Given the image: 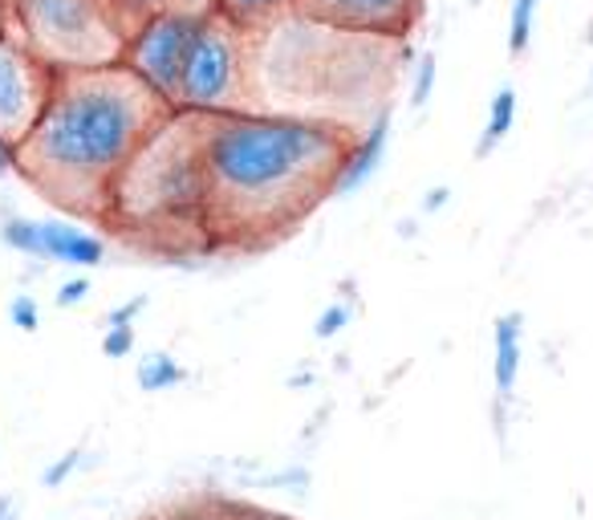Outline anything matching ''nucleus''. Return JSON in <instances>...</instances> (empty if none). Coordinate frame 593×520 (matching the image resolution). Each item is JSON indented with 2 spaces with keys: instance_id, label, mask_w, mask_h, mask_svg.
<instances>
[{
  "instance_id": "obj_1",
  "label": "nucleus",
  "mask_w": 593,
  "mask_h": 520,
  "mask_svg": "<svg viewBox=\"0 0 593 520\" xmlns=\"http://www.w3.org/2000/svg\"><path fill=\"white\" fill-rule=\"evenodd\" d=\"M354 134L330 119L264 110L203 114L212 252H257L293 237L330 200Z\"/></svg>"
},
{
  "instance_id": "obj_2",
  "label": "nucleus",
  "mask_w": 593,
  "mask_h": 520,
  "mask_svg": "<svg viewBox=\"0 0 593 520\" xmlns=\"http://www.w3.org/2000/svg\"><path fill=\"white\" fill-rule=\"evenodd\" d=\"M171 110L127 61L58 70L41 119L21 139L17 171L53 208L102 224L122 167Z\"/></svg>"
},
{
  "instance_id": "obj_3",
  "label": "nucleus",
  "mask_w": 593,
  "mask_h": 520,
  "mask_svg": "<svg viewBox=\"0 0 593 520\" xmlns=\"http://www.w3.org/2000/svg\"><path fill=\"white\" fill-rule=\"evenodd\" d=\"M102 224L151 252H212L203 183V110H171L122 167Z\"/></svg>"
},
{
  "instance_id": "obj_4",
  "label": "nucleus",
  "mask_w": 593,
  "mask_h": 520,
  "mask_svg": "<svg viewBox=\"0 0 593 520\" xmlns=\"http://www.w3.org/2000/svg\"><path fill=\"white\" fill-rule=\"evenodd\" d=\"M139 24L127 0H17L21 46L53 70L114 66Z\"/></svg>"
},
{
  "instance_id": "obj_5",
  "label": "nucleus",
  "mask_w": 593,
  "mask_h": 520,
  "mask_svg": "<svg viewBox=\"0 0 593 520\" xmlns=\"http://www.w3.org/2000/svg\"><path fill=\"white\" fill-rule=\"evenodd\" d=\"M249 29L228 21L224 12H203L200 29L191 37V49L179 73V110H252V49Z\"/></svg>"
},
{
  "instance_id": "obj_6",
  "label": "nucleus",
  "mask_w": 593,
  "mask_h": 520,
  "mask_svg": "<svg viewBox=\"0 0 593 520\" xmlns=\"http://www.w3.org/2000/svg\"><path fill=\"white\" fill-rule=\"evenodd\" d=\"M212 12V9H208ZM203 12H154L134 29L131 46H127V66H131L147 86H154L159 94L175 107L179 98V73H183V58L191 49V37L200 29Z\"/></svg>"
},
{
  "instance_id": "obj_7",
  "label": "nucleus",
  "mask_w": 593,
  "mask_h": 520,
  "mask_svg": "<svg viewBox=\"0 0 593 520\" xmlns=\"http://www.w3.org/2000/svg\"><path fill=\"white\" fill-rule=\"evenodd\" d=\"M58 70L33 58L17 37H0V134L21 142L49 102Z\"/></svg>"
},
{
  "instance_id": "obj_8",
  "label": "nucleus",
  "mask_w": 593,
  "mask_h": 520,
  "mask_svg": "<svg viewBox=\"0 0 593 520\" xmlns=\"http://www.w3.org/2000/svg\"><path fill=\"white\" fill-rule=\"evenodd\" d=\"M293 12L333 24V29H350V33L403 41L423 17V0H296Z\"/></svg>"
},
{
  "instance_id": "obj_9",
  "label": "nucleus",
  "mask_w": 593,
  "mask_h": 520,
  "mask_svg": "<svg viewBox=\"0 0 593 520\" xmlns=\"http://www.w3.org/2000/svg\"><path fill=\"white\" fill-rule=\"evenodd\" d=\"M139 520H289L281 512H269L252 500L228 497V492H191L151 509Z\"/></svg>"
},
{
  "instance_id": "obj_10",
  "label": "nucleus",
  "mask_w": 593,
  "mask_h": 520,
  "mask_svg": "<svg viewBox=\"0 0 593 520\" xmlns=\"http://www.w3.org/2000/svg\"><path fill=\"white\" fill-rule=\"evenodd\" d=\"M386 142H391V107L379 110L374 122L362 130V139H354V147H350V154H345V163H342V176H338L333 196H350V191L362 188V183L382 167V159H386Z\"/></svg>"
},
{
  "instance_id": "obj_11",
  "label": "nucleus",
  "mask_w": 593,
  "mask_h": 520,
  "mask_svg": "<svg viewBox=\"0 0 593 520\" xmlns=\"http://www.w3.org/2000/svg\"><path fill=\"white\" fill-rule=\"evenodd\" d=\"M492 382H496V399L509 402L516 379H521V358H524V318L521 313H500L496 330H492Z\"/></svg>"
},
{
  "instance_id": "obj_12",
  "label": "nucleus",
  "mask_w": 593,
  "mask_h": 520,
  "mask_svg": "<svg viewBox=\"0 0 593 520\" xmlns=\"http://www.w3.org/2000/svg\"><path fill=\"white\" fill-rule=\"evenodd\" d=\"M41 237H46V260H61V264H73V269H94V264L107 260L102 240L66 224V220H46Z\"/></svg>"
},
{
  "instance_id": "obj_13",
  "label": "nucleus",
  "mask_w": 593,
  "mask_h": 520,
  "mask_svg": "<svg viewBox=\"0 0 593 520\" xmlns=\"http://www.w3.org/2000/svg\"><path fill=\"white\" fill-rule=\"evenodd\" d=\"M296 0H215V9L224 12L228 21H237L240 29H249V33H264V29H273L281 17L293 12Z\"/></svg>"
},
{
  "instance_id": "obj_14",
  "label": "nucleus",
  "mask_w": 593,
  "mask_h": 520,
  "mask_svg": "<svg viewBox=\"0 0 593 520\" xmlns=\"http://www.w3.org/2000/svg\"><path fill=\"white\" fill-rule=\"evenodd\" d=\"M512 122H516V90L512 86H500L496 98H492V107H488V122H484V134L475 142V154L484 159L500 147V142L509 139Z\"/></svg>"
},
{
  "instance_id": "obj_15",
  "label": "nucleus",
  "mask_w": 593,
  "mask_h": 520,
  "mask_svg": "<svg viewBox=\"0 0 593 520\" xmlns=\"http://www.w3.org/2000/svg\"><path fill=\"white\" fill-rule=\"evenodd\" d=\"M0 240H4L12 252H21V257L46 260L41 220H29V216H4V224H0Z\"/></svg>"
},
{
  "instance_id": "obj_16",
  "label": "nucleus",
  "mask_w": 593,
  "mask_h": 520,
  "mask_svg": "<svg viewBox=\"0 0 593 520\" xmlns=\"http://www.w3.org/2000/svg\"><path fill=\"white\" fill-rule=\"evenodd\" d=\"M134 379H139V387H143L147 394H159V390L179 387V382L188 379V374H183V367H179L171 354H159V350H154V354H147L143 362H139Z\"/></svg>"
},
{
  "instance_id": "obj_17",
  "label": "nucleus",
  "mask_w": 593,
  "mask_h": 520,
  "mask_svg": "<svg viewBox=\"0 0 593 520\" xmlns=\"http://www.w3.org/2000/svg\"><path fill=\"white\" fill-rule=\"evenodd\" d=\"M536 4H541V0H512V17H509V53L512 58H521L524 49L533 46Z\"/></svg>"
},
{
  "instance_id": "obj_18",
  "label": "nucleus",
  "mask_w": 593,
  "mask_h": 520,
  "mask_svg": "<svg viewBox=\"0 0 593 520\" xmlns=\"http://www.w3.org/2000/svg\"><path fill=\"white\" fill-rule=\"evenodd\" d=\"M131 4V12L139 17V21H147V17H154V12H208L215 9V0H127Z\"/></svg>"
},
{
  "instance_id": "obj_19",
  "label": "nucleus",
  "mask_w": 593,
  "mask_h": 520,
  "mask_svg": "<svg viewBox=\"0 0 593 520\" xmlns=\"http://www.w3.org/2000/svg\"><path fill=\"white\" fill-rule=\"evenodd\" d=\"M431 94H435V53L423 49L415 61V82H411V102L415 107H428Z\"/></svg>"
},
{
  "instance_id": "obj_20",
  "label": "nucleus",
  "mask_w": 593,
  "mask_h": 520,
  "mask_svg": "<svg viewBox=\"0 0 593 520\" xmlns=\"http://www.w3.org/2000/svg\"><path fill=\"white\" fill-rule=\"evenodd\" d=\"M82 460H86V451H82V448L66 451L61 460H53V463L46 468V472H41V484H46V488H61L73 472H78V468H82Z\"/></svg>"
},
{
  "instance_id": "obj_21",
  "label": "nucleus",
  "mask_w": 593,
  "mask_h": 520,
  "mask_svg": "<svg viewBox=\"0 0 593 520\" xmlns=\"http://www.w3.org/2000/svg\"><path fill=\"white\" fill-rule=\"evenodd\" d=\"M350 321H354V306H350V301H338V306H330L325 313H321L313 333H318V338H338Z\"/></svg>"
},
{
  "instance_id": "obj_22",
  "label": "nucleus",
  "mask_w": 593,
  "mask_h": 520,
  "mask_svg": "<svg viewBox=\"0 0 593 520\" xmlns=\"http://www.w3.org/2000/svg\"><path fill=\"white\" fill-rule=\"evenodd\" d=\"M9 318H12V326H17V330L33 333L37 326H41V306H37V301H33V297H29V293L12 297V306H9Z\"/></svg>"
},
{
  "instance_id": "obj_23",
  "label": "nucleus",
  "mask_w": 593,
  "mask_h": 520,
  "mask_svg": "<svg viewBox=\"0 0 593 520\" xmlns=\"http://www.w3.org/2000/svg\"><path fill=\"white\" fill-rule=\"evenodd\" d=\"M131 350H134V326H107V333H102V354L127 358Z\"/></svg>"
},
{
  "instance_id": "obj_24",
  "label": "nucleus",
  "mask_w": 593,
  "mask_h": 520,
  "mask_svg": "<svg viewBox=\"0 0 593 520\" xmlns=\"http://www.w3.org/2000/svg\"><path fill=\"white\" fill-rule=\"evenodd\" d=\"M90 289H94V284L86 281V277H73V281H61V289L53 293V301H58V309H73L90 297Z\"/></svg>"
},
{
  "instance_id": "obj_25",
  "label": "nucleus",
  "mask_w": 593,
  "mask_h": 520,
  "mask_svg": "<svg viewBox=\"0 0 593 520\" xmlns=\"http://www.w3.org/2000/svg\"><path fill=\"white\" fill-rule=\"evenodd\" d=\"M147 309V297L139 293V297H131V301H122V306H114L107 313V326H134V318L143 313Z\"/></svg>"
},
{
  "instance_id": "obj_26",
  "label": "nucleus",
  "mask_w": 593,
  "mask_h": 520,
  "mask_svg": "<svg viewBox=\"0 0 593 520\" xmlns=\"http://www.w3.org/2000/svg\"><path fill=\"white\" fill-rule=\"evenodd\" d=\"M261 484H269V488H293V492H305V488H309V472H305V468H285V472L264 476Z\"/></svg>"
},
{
  "instance_id": "obj_27",
  "label": "nucleus",
  "mask_w": 593,
  "mask_h": 520,
  "mask_svg": "<svg viewBox=\"0 0 593 520\" xmlns=\"http://www.w3.org/2000/svg\"><path fill=\"white\" fill-rule=\"evenodd\" d=\"M17 159H21V142L9 139V134H0V176L17 171Z\"/></svg>"
},
{
  "instance_id": "obj_28",
  "label": "nucleus",
  "mask_w": 593,
  "mask_h": 520,
  "mask_svg": "<svg viewBox=\"0 0 593 520\" xmlns=\"http://www.w3.org/2000/svg\"><path fill=\"white\" fill-rule=\"evenodd\" d=\"M0 37H17V41H21V29H17V0H0Z\"/></svg>"
},
{
  "instance_id": "obj_29",
  "label": "nucleus",
  "mask_w": 593,
  "mask_h": 520,
  "mask_svg": "<svg viewBox=\"0 0 593 520\" xmlns=\"http://www.w3.org/2000/svg\"><path fill=\"white\" fill-rule=\"evenodd\" d=\"M448 200H451V188H431L428 196H423V212H443L448 208Z\"/></svg>"
},
{
  "instance_id": "obj_30",
  "label": "nucleus",
  "mask_w": 593,
  "mask_h": 520,
  "mask_svg": "<svg viewBox=\"0 0 593 520\" xmlns=\"http://www.w3.org/2000/svg\"><path fill=\"white\" fill-rule=\"evenodd\" d=\"M0 520H21V504L9 492H0Z\"/></svg>"
},
{
  "instance_id": "obj_31",
  "label": "nucleus",
  "mask_w": 593,
  "mask_h": 520,
  "mask_svg": "<svg viewBox=\"0 0 593 520\" xmlns=\"http://www.w3.org/2000/svg\"><path fill=\"white\" fill-rule=\"evenodd\" d=\"M309 382H313V370H296V374H293V379H289V387H309Z\"/></svg>"
}]
</instances>
